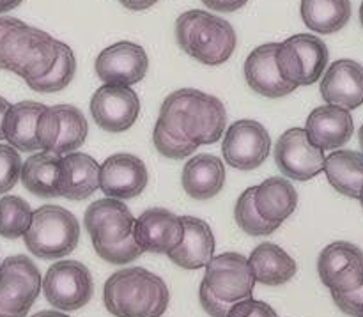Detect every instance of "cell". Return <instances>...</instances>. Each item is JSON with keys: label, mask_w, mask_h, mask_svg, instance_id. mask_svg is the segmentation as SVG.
<instances>
[{"label": "cell", "mask_w": 363, "mask_h": 317, "mask_svg": "<svg viewBox=\"0 0 363 317\" xmlns=\"http://www.w3.org/2000/svg\"><path fill=\"white\" fill-rule=\"evenodd\" d=\"M135 222L137 218L130 208L123 201L110 197L92 202L84 216L96 254L116 266L133 262L144 254L135 240Z\"/></svg>", "instance_id": "obj_3"}, {"label": "cell", "mask_w": 363, "mask_h": 317, "mask_svg": "<svg viewBox=\"0 0 363 317\" xmlns=\"http://www.w3.org/2000/svg\"><path fill=\"white\" fill-rule=\"evenodd\" d=\"M21 156L13 145L0 144V195L16 187L21 174Z\"/></svg>", "instance_id": "obj_35"}, {"label": "cell", "mask_w": 363, "mask_h": 317, "mask_svg": "<svg viewBox=\"0 0 363 317\" xmlns=\"http://www.w3.org/2000/svg\"><path fill=\"white\" fill-rule=\"evenodd\" d=\"M149 181L145 163L138 156L117 152L99 165V188L117 201L135 199L145 190Z\"/></svg>", "instance_id": "obj_16"}, {"label": "cell", "mask_w": 363, "mask_h": 317, "mask_svg": "<svg viewBox=\"0 0 363 317\" xmlns=\"http://www.w3.org/2000/svg\"><path fill=\"white\" fill-rule=\"evenodd\" d=\"M106 311L116 317H162L170 293L163 279L144 268L119 269L103 289Z\"/></svg>", "instance_id": "obj_4"}, {"label": "cell", "mask_w": 363, "mask_h": 317, "mask_svg": "<svg viewBox=\"0 0 363 317\" xmlns=\"http://www.w3.org/2000/svg\"><path fill=\"white\" fill-rule=\"evenodd\" d=\"M303 23L318 34H335L351 20V0H301Z\"/></svg>", "instance_id": "obj_29"}, {"label": "cell", "mask_w": 363, "mask_h": 317, "mask_svg": "<svg viewBox=\"0 0 363 317\" xmlns=\"http://www.w3.org/2000/svg\"><path fill=\"white\" fill-rule=\"evenodd\" d=\"M46 105L35 101H20L11 105L4 121V138L13 145L16 151L35 152L39 142L35 138V124L38 117Z\"/></svg>", "instance_id": "obj_27"}, {"label": "cell", "mask_w": 363, "mask_h": 317, "mask_svg": "<svg viewBox=\"0 0 363 317\" xmlns=\"http://www.w3.org/2000/svg\"><path fill=\"white\" fill-rule=\"evenodd\" d=\"M305 131L312 144L323 151H333L351 140L354 133V121L346 109L335 105L318 106L307 117Z\"/></svg>", "instance_id": "obj_20"}, {"label": "cell", "mask_w": 363, "mask_h": 317, "mask_svg": "<svg viewBox=\"0 0 363 317\" xmlns=\"http://www.w3.org/2000/svg\"><path fill=\"white\" fill-rule=\"evenodd\" d=\"M41 289L53 308L73 312L91 301L94 282L85 265L78 261H59L48 268Z\"/></svg>", "instance_id": "obj_9"}, {"label": "cell", "mask_w": 363, "mask_h": 317, "mask_svg": "<svg viewBox=\"0 0 363 317\" xmlns=\"http://www.w3.org/2000/svg\"><path fill=\"white\" fill-rule=\"evenodd\" d=\"M183 222L169 209H145L135 222V240L142 252L169 255L183 241Z\"/></svg>", "instance_id": "obj_17"}, {"label": "cell", "mask_w": 363, "mask_h": 317, "mask_svg": "<svg viewBox=\"0 0 363 317\" xmlns=\"http://www.w3.org/2000/svg\"><path fill=\"white\" fill-rule=\"evenodd\" d=\"M199 300H201L202 308H204L211 317H227L230 307H233V305L225 304V301H220L218 298L208 289V286H206L204 282H201V287H199Z\"/></svg>", "instance_id": "obj_38"}, {"label": "cell", "mask_w": 363, "mask_h": 317, "mask_svg": "<svg viewBox=\"0 0 363 317\" xmlns=\"http://www.w3.org/2000/svg\"><path fill=\"white\" fill-rule=\"evenodd\" d=\"M358 201H360V204H362V208H363V188H362V191H360V197H358Z\"/></svg>", "instance_id": "obj_46"}, {"label": "cell", "mask_w": 363, "mask_h": 317, "mask_svg": "<svg viewBox=\"0 0 363 317\" xmlns=\"http://www.w3.org/2000/svg\"><path fill=\"white\" fill-rule=\"evenodd\" d=\"M318 273L332 294L351 293L363 284V250L350 241L330 243L319 254Z\"/></svg>", "instance_id": "obj_13"}, {"label": "cell", "mask_w": 363, "mask_h": 317, "mask_svg": "<svg viewBox=\"0 0 363 317\" xmlns=\"http://www.w3.org/2000/svg\"><path fill=\"white\" fill-rule=\"evenodd\" d=\"M255 208L266 222L280 227L296 211V188L284 177H268L255 188Z\"/></svg>", "instance_id": "obj_24"}, {"label": "cell", "mask_w": 363, "mask_h": 317, "mask_svg": "<svg viewBox=\"0 0 363 317\" xmlns=\"http://www.w3.org/2000/svg\"><path fill=\"white\" fill-rule=\"evenodd\" d=\"M333 301L344 314L351 317H363V284L351 293L332 294Z\"/></svg>", "instance_id": "obj_37"}, {"label": "cell", "mask_w": 363, "mask_h": 317, "mask_svg": "<svg viewBox=\"0 0 363 317\" xmlns=\"http://www.w3.org/2000/svg\"><path fill=\"white\" fill-rule=\"evenodd\" d=\"M255 282L277 287L289 282L298 272L296 261L275 243H261L248 257Z\"/></svg>", "instance_id": "obj_25"}, {"label": "cell", "mask_w": 363, "mask_h": 317, "mask_svg": "<svg viewBox=\"0 0 363 317\" xmlns=\"http://www.w3.org/2000/svg\"><path fill=\"white\" fill-rule=\"evenodd\" d=\"M202 282L220 301L229 305L254 298L255 277L248 265V259L236 252H225L211 257V261L206 265V275Z\"/></svg>", "instance_id": "obj_10"}, {"label": "cell", "mask_w": 363, "mask_h": 317, "mask_svg": "<svg viewBox=\"0 0 363 317\" xmlns=\"http://www.w3.org/2000/svg\"><path fill=\"white\" fill-rule=\"evenodd\" d=\"M43 287L41 273L27 255H11L0 265V317H25Z\"/></svg>", "instance_id": "obj_8"}, {"label": "cell", "mask_w": 363, "mask_h": 317, "mask_svg": "<svg viewBox=\"0 0 363 317\" xmlns=\"http://www.w3.org/2000/svg\"><path fill=\"white\" fill-rule=\"evenodd\" d=\"M184 227L183 241L169 254L170 261L183 269H201L215 254V234L209 223L195 216L181 218Z\"/></svg>", "instance_id": "obj_21"}, {"label": "cell", "mask_w": 363, "mask_h": 317, "mask_svg": "<svg viewBox=\"0 0 363 317\" xmlns=\"http://www.w3.org/2000/svg\"><path fill=\"white\" fill-rule=\"evenodd\" d=\"M9 109L11 103L0 96V140H4V121H6V113Z\"/></svg>", "instance_id": "obj_41"}, {"label": "cell", "mask_w": 363, "mask_h": 317, "mask_svg": "<svg viewBox=\"0 0 363 317\" xmlns=\"http://www.w3.org/2000/svg\"><path fill=\"white\" fill-rule=\"evenodd\" d=\"M74 71H77V57H74L73 50L66 43L59 41V55H57V60L52 66V69L45 77L28 82L27 85L32 91L45 92V94L59 92L71 84Z\"/></svg>", "instance_id": "obj_31"}, {"label": "cell", "mask_w": 363, "mask_h": 317, "mask_svg": "<svg viewBox=\"0 0 363 317\" xmlns=\"http://www.w3.org/2000/svg\"><path fill=\"white\" fill-rule=\"evenodd\" d=\"M272 149V138L261 123L241 119L230 124L222 142L223 160L233 169L255 170L266 162Z\"/></svg>", "instance_id": "obj_11"}, {"label": "cell", "mask_w": 363, "mask_h": 317, "mask_svg": "<svg viewBox=\"0 0 363 317\" xmlns=\"http://www.w3.org/2000/svg\"><path fill=\"white\" fill-rule=\"evenodd\" d=\"M328 183L339 194L350 199L360 197L363 188V152L333 151L325 158V169Z\"/></svg>", "instance_id": "obj_28"}, {"label": "cell", "mask_w": 363, "mask_h": 317, "mask_svg": "<svg viewBox=\"0 0 363 317\" xmlns=\"http://www.w3.org/2000/svg\"><path fill=\"white\" fill-rule=\"evenodd\" d=\"M247 2L248 0H213L208 7L216 13H234V11L241 9Z\"/></svg>", "instance_id": "obj_39"}, {"label": "cell", "mask_w": 363, "mask_h": 317, "mask_svg": "<svg viewBox=\"0 0 363 317\" xmlns=\"http://www.w3.org/2000/svg\"><path fill=\"white\" fill-rule=\"evenodd\" d=\"M360 21H362V27H363V2H362V6H360Z\"/></svg>", "instance_id": "obj_45"}, {"label": "cell", "mask_w": 363, "mask_h": 317, "mask_svg": "<svg viewBox=\"0 0 363 317\" xmlns=\"http://www.w3.org/2000/svg\"><path fill=\"white\" fill-rule=\"evenodd\" d=\"M176 39L184 53L206 66H220L233 57L238 35L233 25L208 11L191 9L176 20Z\"/></svg>", "instance_id": "obj_5"}, {"label": "cell", "mask_w": 363, "mask_h": 317, "mask_svg": "<svg viewBox=\"0 0 363 317\" xmlns=\"http://www.w3.org/2000/svg\"><path fill=\"white\" fill-rule=\"evenodd\" d=\"M358 138H360V145H362V151H363V124H362L360 131H358Z\"/></svg>", "instance_id": "obj_44"}, {"label": "cell", "mask_w": 363, "mask_h": 317, "mask_svg": "<svg viewBox=\"0 0 363 317\" xmlns=\"http://www.w3.org/2000/svg\"><path fill=\"white\" fill-rule=\"evenodd\" d=\"M183 188L195 201L216 197L225 184V167L215 155H197L183 169Z\"/></svg>", "instance_id": "obj_23"}, {"label": "cell", "mask_w": 363, "mask_h": 317, "mask_svg": "<svg viewBox=\"0 0 363 317\" xmlns=\"http://www.w3.org/2000/svg\"><path fill=\"white\" fill-rule=\"evenodd\" d=\"M25 247L45 261L69 255L80 241V222L60 206L46 204L32 213V222L23 234Z\"/></svg>", "instance_id": "obj_6"}, {"label": "cell", "mask_w": 363, "mask_h": 317, "mask_svg": "<svg viewBox=\"0 0 363 317\" xmlns=\"http://www.w3.org/2000/svg\"><path fill=\"white\" fill-rule=\"evenodd\" d=\"M140 113V99L130 85L105 84L92 94L91 116L101 130L123 133L130 130Z\"/></svg>", "instance_id": "obj_14"}, {"label": "cell", "mask_w": 363, "mask_h": 317, "mask_svg": "<svg viewBox=\"0 0 363 317\" xmlns=\"http://www.w3.org/2000/svg\"><path fill=\"white\" fill-rule=\"evenodd\" d=\"M279 43H266L252 50L245 60V78L252 91L269 99H279L296 91V85L282 78L275 64V53Z\"/></svg>", "instance_id": "obj_19"}, {"label": "cell", "mask_w": 363, "mask_h": 317, "mask_svg": "<svg viewBox=\"0 0 363 317\" xmlns=\"http://www.w3.org/2000/svg\"><path fill=\"white\" fill-rule=\"evenodd\" d=\"M152 144H155L156 151L162 156L170 160H183L186 156H191L197 151L199 145H195L194 142L184 140V138H177L174 135H170L162 124L156 123L155 131H152Z\"/></svg>", "instance_id": "obj_34"}, {"label": "cell", "mask_w": 363, "mask_h": 317, "mask_svg": "<svg viewBox=\"0 0 363 317\" xmlns=\"http://www.w3.org/2000/svg\"><path fill=\"white\" fill-rule=\"evenodd\" d=\"M94 69L105 84L135 85L147 73L149 57L137 43L119 41L96 57Z\"/></svg>", "instance_id": "obj_15"}, {"label": "cell", "mask_w": 363, "mask_h": 317, "mask_svg": "<svg viewBox=\"0 0 363 317\" xmlns=\"http://www.w3.org/2000/svg\"><path fill=\"white\" fill-rule=\"evenodd\" d=\"M59 55V41L45 30L11 16H0V69L25 82L45 77Z\"/></svg>", "instance_id": "obj_2"}, {"label": "cell", "mask_w": 363, "mask_h": 317, "mask_svg": "<svg viewBox=\"0 0 363 317\" xmlns=\"http://www.w3.org/2000/svg\"><path fill=\"white\" fill-rule=\"evenodd\" d=\"M59 113V135H57L55 148L52 152L55 155H67L74 152L85 144L89 135V124L82 110L73 105H55Z\"/></svg>", "instance_id": "obj_30"}, {"label": "cell", "mask_w": 363, "mask_h": 317, "mask_svg": "<svg viewBox=\"0 0 363 317\" xmlns=\"http://www.w3.org/2000/svg\"><path fill=\"white\" fill-rule=\"evenodd\" d=\"M325 151L314 145L305 128L284 131L275 144V163L284 176L308 181L325 169Z\"/></svg>", "instance_id": "obj_12"}, {"label": "cell", "mask_w": 363, "mask_h": 317, "mask_svg": "<svg viewBox=\"0 0 363 317\" xmlns=\"http://www.w3.org/2000/svg\"><path fill=\"white\" fill-rule=\"evenodd\" d=\"M158 124L174 137L195 145H209L222 138L227 128V112L216 96L197 89H179L163 101Z\"/></svg>", "instance_id": "obj_1"}, {"label": "cell", "mask_w": 363, "mask_h": 317, "mask_svg": "<svg viewBox=\"0 0 363 317\" xmlns=\"http://www.w3.org/2000/svg\"><path fill=\"white\" fill-rule=\"evenodd\" d=\"M32 208L18 195H6L0 199V236L6 240H18L27 233L32 222Z\"/></svg>", "instance_id": "obj_32"}, {"label": "cell", "mask_w": 363, "mask_h": 317, "mask_svg": "<svg viewBox=\"0 0 363 317\" xmlns=\"http://www.w3.org/2000/svg\"><path fill=\"white\" fill-rule=\"evenodd\" d=\"M328 59V46L314 34H294L277 45V67L284 80L296 87L315 84L326 71Z\"/></svg>", "instance_id": "obj_7"}, {"label": "cell", "mask_w": 363, "mask_h": 317, "mask_svg": "<svg viewBox=\"0 0 363 317\" xmlns=\"http://www.w3.org/2000/svg\"><path fill=\"white\" fill-rule=\"evenodd\" d=\"M319 91L328 105L358 109L363 105V66L351 59L335 60L325 71Z\"/></svg>", "instance_id": "obj_18"}, {"label": "cell", "mask_w": 363, "mask_h": 317, "mask_svg": "<svg viewBox=\"0 0 363 317\" xmlns=\"http://www.w3.org/2000/svg\"><path fill=\"white\" fill-rule=\"evenodd\" d=\"M62 156L50 151L34 152L21 165L20 179L25 190L41 199L60 197L62 191Z\"/></svg>", "instance_id": "obj_22"}, {"label": "cell", "mask_w": 363, "mask_h": 317, "mask_svg": "<svg viewBox=\"0 0 363 317\" xmlns=\"http://www.w3.org/2000/svg\"><path fill=\"white\" fill-rule=\"evenodd\" d=\"M32 317H69L67 314H62V312H53V311H41Z\"/></svg>", "instance_id": "obj_43"}, {"label": "cell", "mask_w": 363, "mask_h": 317, "mask_svg": "<svg viewBox=\"0 0 363 317\" xmlns=\"http://www.w3.org/2000/svg\"><path fill=\"white\" fill-rule=\"evenodd\" d=\"M202 2H204V4H206V6H209V4H211V2H213V0H202Z\"/></svg>", "instance_id": "obj_47"}, {"label": "cell", "mask_w": 363, "mask_h": 317, "mask_svg": "<svg viewBox=\"0 0 363 317\" xmlns=\"http://www.w3.org/2000/svg\"><path fill=\"white\" fill-rule=\"evenodd\" d=\"M21 2H23V0H0V14L16 9Z\"/></svg>", "instance_id": "obj_42"}, {"label": "cell", "mask_w": 363, "mask_h": 317, "mask_svg": "<svg viewBox=\"0 0 363 317\" xmlns=\"http://www.w3.org/2000/svg\"><path fill=\"white\" fill-rule=\"evenodd\" d=\"M227 317H279V314H277L272 305L248 298V300L234 304Z\"/></svg>", "instance_id": "obj_36"}, {"label": "cell", "mask_w": 363, "mask_h": 317, "mask_svg": "<svg viewBox=\"0 0 363 317\" xmlns=\"http://www.w3.org/2000/svg\"><path fill=\"white\" fill-rule=\"evenodd\" d=\"M255 188H247L243 194L240 195L234 208V218H236L238 227L248 236H269L275 233L279 227L273 223L266 222L261 215H259L257 208H255Z\"/></svg>", "instance_id": "obj_33"}, {"label": "cell", "mask_w": 363, "mask_h": 317, "mask_svg": "<svg viewBox=\"0 0 363 317\" xmlns=\"http://www.w3.org/2000/svg\"><path fill=\"white\" fill-rule=\"evenodd\" d=\"M62 191L67 201H85L99 188V165L84 152H67L62 156Z\"/></svg>", "instance_id": "obj_26"}, {"label": "cell", "mask_w": 363, "mask_h": 317, "mask_svg": "<svg viewBox=\"0 0 363 317\" xmlns=\"http://www.w3.org/2000/svg\"><path fill=\"white\" fill-rule=\"evenodd\" d=\"M119 2L130 11H145L155 6L158 0H119Z\"/></svg>", "instance_id": "obj_40"}]
</instances>
